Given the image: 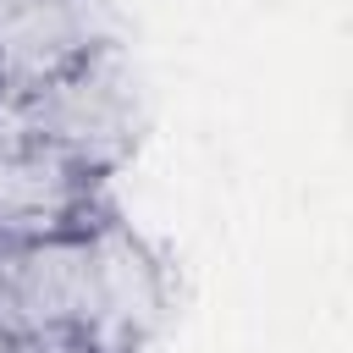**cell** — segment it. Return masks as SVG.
<instances>
[{
	"mask_svg": "<svg viewBox=\"0 0 353 353\" xmlns=\"http://www.w3.org/2000/svg\"><path fill=\"white\" fill-rule=\"evenodd\" d=\"M0 127L50 143L55 154L77 160L94 176H110V165L138 138V94H132V77H127L116 44H99L83 61H72L66 72H55L22 94H6Z\"/></svg>",
	"mask_w": 353,
	"mask_h": 353,
	"instance_id": "6da1fadb",
	"label": "cell"
},
{
	"mask_svg": "<svg viewBox=\"0 0 353 353\" xmlns=\"http://www.w3.org/2000/svg\"><path fill=\"white\" fill-rule=\"evenodd\" d=\"M105 215V176L55 154L50 143L0 127V243L77 237Z\"/></svg>",
	"mask_w": 353,
	"mask_h": 353,
	"instance_id": "7a4b0ae2",
	"label": "cell"
},
{
	"mask_svg": "<svg viewBox=\"0 0 353 353\" xmlns=\"http://www.w3.org/2000/svg\"><path fill=\"white\" fill-rule=\"evenodd\" d=\"M165 314L160 259L116 221L88 232V353H132Z\"/></svg>",
	"mask_w": 353,
	"mask_h": 353,
	"instance_id": "3957f363",
	"label": "cell"
}]
</instances>
